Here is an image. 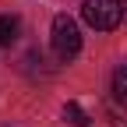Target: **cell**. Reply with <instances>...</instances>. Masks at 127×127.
<instances>
[{
    "label": "cell",
    "instance_id": "6",
    "mask_svg": "<svg viewBox=\"0 0 127 127\" xmlns=\"http://www.w3.org/2000/svg\"><path fill=\"white\" fill-rule=\"evenodd\" d=\"M113 99L127 102V64H120V67L113 71Z\"/></svg>",
    "mask_w": 127,
    "mask_h": 127
},
{
    "label": "cell",
    "instance_id": "2",
    "mask_svg": "<svg viewBox=\"0 0 127 127\" xmlns=\"http://www.w3.org/2000/svg\"><path fill=\"white\" fill-rule=\"evenodd\" d=\"M81 18L99 28V32H113L124 21V0H85L81 4Z\"/></svg>",
    "mask_w": 127,
    "mask_h": 127
},
{
    "label": "cell",
    "instance_id": "5",
    "mask_svg": "<svg viewBox=\"0 0 127 127\" xmlns=\"http://www.w3.org/2000/svg\"><path fill=\"white\" fill-rule=\"evenodd\" d=\"M64 120H67L71 127H88V124H92V120H88V113H85L78 102H67V106H64Z\"/></svg>",
    "mask_w": 127,
    "mask_h": 127
},
{
    "label": "cell",
    "instance_id": "1",
    "mask_svg": "<svg viewBox=\"0 0 127 127\" xmlns=\"http://www.w3.org/2000/svg\"><path fill=\"white\" fill-rule=\"evenodd\" d=\"M53 53L60 60H74L78 53H81V28H78V21L71 18V14H57L53 18Z\"/></svg>",
    "mask_w": 127,
    "mask_h": 127
},
{
    "label": "cell",
    "instance_id": "4",
    "mask_svg": "<svg viewBox=\"0 0 127 127\" xmlns=\"http://www.w3.org/2000/svg\"><path fill=\"white\" fill-rule=\"evenodd\" d=\"M106 117H109V124H113V127H127V102H120V99H113V95H109V102H106Z\"/></svg>",
    "mask_w": 127,
    "mask_h": 127
},
{
    "label": "cell",
    "instance_id": "3",
    "mask_svg": "<svg viewBox=\"0 0 127 127\" xmlns=\"http://www.w3.org/2000/svg\"><path fill=\"white\" fill-rule=\"evenodd\" d=\"M21 35V21L14 14H0V46H14Z\"/></svg>",
    "mask_w": 127,
    "mask_h": 127
},
{
    "label": "cell",
    "instance_id": "7",
    "mask_svg": "<svg viewBox=\"0 0 127 127\" xmlns=\"http://www.w3.org/2000/svg\"><path fill=\"white\" fill-rule=\"evenodd\" d=\"M124 18H127V0H124Z\"/></svg>",
    "mask_w": 127,
    "mask_h": 127
}]
</instances>
